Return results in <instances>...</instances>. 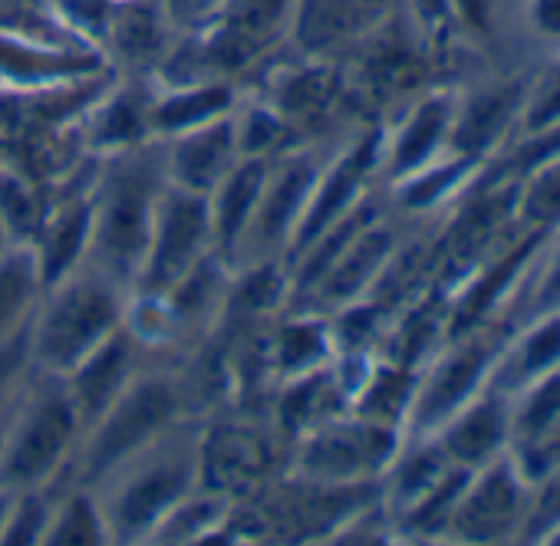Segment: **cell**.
Here are the masks:
<instances>
[{
    "label": "cell",
    "mask_w": 560,
    "mask_h": 546,
    "mask_svg": "<svg viewBox=\"0 0 560 546\" xmlns=\"http://www.w3.org/2000/svg\"><path fill=\"white\" fill-rule=\"evenodd\" d=\"M168 188L162 142H142L96 158L90 181V253L109 277L136 287L159 201Z\"/></svg>",
    "instance_id": "obj_1"
},
{
    "label": "cell",
    "mask_w": 560,
    "mask_h": 546,
    "mask_svg": "<svg viewBox=\"0 0 560 546\" xmlns=\"http://www.w3.org/2000/svg\"><path fill=\"white\" fill-rule=\"evenodd\" d=\"M132 290L109 277L96 263L83 260L54 281L27 330V353L34 372L70 376L86 356L126 327Z\"/></svg>",
    "instance_id": "obj_2"
},
{
    "label": "cell",
    "mask_w": 560,
    "mask_h": 546,
    "mask_svg": "<svg viewBox=\"0 0 560 546\" xmlns=\"http://www.w3.org/2000/svg\"><path fill=\"white\" fill-rule=\"evenodd\" d=\"M201 422L185 418L93 484L113 543H149L155 526L198 490Z\"/></svg>",
    "instance_id": "obj_3"
},
{
    "label": "cell",
    "mask_w": 560,
    "mask_h": 546,
    "mask_svg": "<svg viewBox=\"0 0 560 546\" xmlns=\"http://www.w3.org/2000/svg\"><path fill=\"white\" fill-rule=\"evenodd\" d=\"M191 395L185 369L145 366L136 382L83 431L60 487H93L116 464L191 418Z\"/></svg>",
    "instance_id": "obj_4"
},
{
    "label": "cell",
    "mask_w": 560,
    "mask_h": 546,
    "mask_svg": "<svg viewBox=\"0 0 560 546\" xmlns=\"http://www.w3.org/2000/svg\"><path fill=\"white\" fill-rule=\"evenodd\" d=\"M83 438V418L57 376L34 372L0 425V487L11 494L60 487Z\"/></svg>",
    "instance_id": "obj_5"
},
{
    "label": "cell",
    "mask_w": 560,
    "mask_h": 546,
    "mask_svg": "<svg viewBox=\"0 0 560 546\" xmlns=\"http://www.w3.org/2000/svg\"><path fill=\"white\" fill-rule=\"evenodd\" d=\"M406 444V431L347 412L317 431L298 438L288 451V467L298 477L337 487L380 484Z\"/></svg>",
    "instance_id": "obj_6"
},
{
    "label": "cell",
    "mask_w": 560,
    "mask_h": 546,
    "mask_svg": "<svg viewBox=\"0 0 560 546\" xmlns=\"http://www.w3.org/2000/svg\"><path fill=\"white\" fill-rule=\"evenodd\" d=\"M320 168H324V155L311 145H298L284 155L270 158L254 217L234 257V270L264 260H288Z\"/></svg>",
    "instance_id": "obj_7"
},
{
    "label": "cell",
    "mask_w": 560,
    "mask_h": 546,
    "mask_svg": "<svg viewBox=\"0 0 560 546\" xmlns=\"http://www.w3.org/2000/svg\"><path fill=\"white\" fill-rule=\"evenodd\" d=\"M280 431L270 418L250 415H211L201 422L198 438V487L244 500L288 464L277 451Z\"/></svg>",
    "instance_id": "obj_8"
},
{
    "label": "cell",
    "mask_w": 560,
    "mask_h": 546,
    "mask_svg": "<svg viewBox=\"0 0 560 546\" xmlns=\"http://www.w3.org/2000/svg\"><path fill=\"white\" fill-rule=\"evenodd\" d=\"M298 0H224V8L198 27L195 70L188 83L224 80L257 63L280 37L294 31Z\"/></svg>",
    "instance_id": "obj_9"
},
{
    "label": "cell",
    "mask_w": 560,
    "mask_h": 546,
    "mask_svg": "<svg viewBox=\"0 0 560 546\" xmlns=\"http://www.w3.org/2000/svg\"><path fill=\"white\" fill-rule=\"evenodd\" d=\"M211 253L214 221L208 194L168 185L155 211L149 250L142 257L132 294H168Z\"/></svg>",
    "instance_id": "obj_10"
},
{
    "label": "cell",
    "mask_w": 560,
    "mask_h": 546,
    "mask_svg": "<svg viewBox=\"0 0 560 546\" xmlns=\"http://www.w3.org/2000/svg\"><path fill=\"white\" fill-rule=\"evenodd\" d=\"M501 343L504 340L498 333L481 330L442 349L416 382L406 438H432L465 402H471L481 392V379L491 363L504 356Z\"/></svg>",
    "instance_id": "obj_11"
},
{
    "label": "cell",
    "mask_w": 560,
    "mask_h": 546,
    "mask_svg": "<svg viewBox=\"0 0 560 546\" xmlns=\"http://www.w3.org/2000/svg\"><path fill=\"white\" fill-rule=\"evenodd\" d=\"M113 73L90 47L47 44L0 31V93H37Z\"/></svg>",
    "instance_id": "obj_12"
},
{
    "label": "cell",
    "mask_w": 560,
    "mask_h": 546,
    "mask_svg": "<svg viewBox=\"0 0 560 546\" xmlns=\"http://www.w3.org/2000/svg\"><path fill=\"white\" fill-rule=\"evenodd\" d=\"M159 142L165 155L168 185L201 191V194H211L221 185V178L244 158L241 139H237V109L198 129H188Z\"/></svg>",
    "instance_id": "obj_13"
},
{
    "label": "cell",
    "mask_w": 560,
    "mask_h": 546,
    "mask_svg": "<svg viewBox=\"0 0 560 546\" xmlns=\"http://www.w3.org/2000/svg\"><path fill=\"white\" fill-rule=\"evenodd\" d=\"M152 103L155 86L149 83H113L77 122L80 145L86 155L103 158L113 152L152 142Z\"/></svg>",
    "instance_id": "obj_14"
},
{
    "label": "cell",
    "mask_w": 560,
    "mask_h": 546,
    "mask_svg": "<svg viewBox=\"0 0 560 546\" xmlns=\"http://www.w3.org/2000/svg\"><path fill=\"white\" fill-rule=\"evenodd\" d=\"M145 366H149V353L122 327L93 356H86L70 376H63V385L83 418V431L136 382V376Z\"/></svg>",
    "instance_id": "obj_15"
},
{
    "label": "cell",
    "mask_w": 560,
    "mask_h": 546,
    "mask_svg": "<svg viewBox=\"0 0 560 546\" xmlns=\"http://www.w3.org/2000/svg\"><path fill=\"white\" fill-rule=\"evenodd\" d=\"M521 510V477L511 471L508 461H488L481 474L468 477L462 487L445 530L458 533L462 539H498L508 533Z\"/></svg>",
    "instance_id": "obj_16"
},
{
    "label": "cell",
    "mask_w": 560,
    "mask_h": 546,
    "mask_svg": "<svg viewBox=\"0 0 560 546\" xmlns=\"http://www.w3.org/2000/svg\"><path fill=\"white\" fill-rule=\"evenodd\" d=\"M508 431H511V412L501 399V389H488V392H478L471 402H465L432 435V441L445 451L452 464L478 471L488 461L501 458Z\"/></svg>",
    "instance_id": "obj_17"
},
{
    "label": "cell",
    "mask_w": 560,
    "mask_h": 546,
    "mask_svg": "<svg viewBox=\"0 0 560 546\" xmlns=\"http://www.w3.org/2000/svg\"><path fill=\"white\" fill-rule=\"evenodd\" d=\"M455 109H458V103L452 93H435V96L422 99L406 116V122L396 129V135L383 139L380 171H386L399 185V181L412 178L416 171L429 168L452 135Z\"/></svg>",
    "instance_id": "obj_18"
},
{
    "label": "cell",
    "mask_w": 560,
    "mask_h": 546,
    "mask_svg": "<svg viewBox=\"0 0 560 546\" xmlns=\"http://www.w3.org/2000/svg\"><path fill=\"white\" fill-rule=\"evenodd\" d=\"M267 168H270V158H250V155H244L221 178V185L208 194L211 221H214V253L228 266H234V257H237L241 237H244V230H247V224L254 217V207H257V198H260Z\"/></svg>",
    "instance_id": "obj_19"
},
{
    "label": "cell",
    "mask_w": 560,
    "mask_h": 546,
    "mask_svg": "<svg viewBox=\"0 0 560 546\" xmlns=\"http://www.w3.org/2000/svg\"><path fill=\"white\" fill-rule=\"evenodd\" d=\"M241 106L237 90L228 80H201V83H162L155 86L152 103V135L172 139L178 132L198 129L211 119H221Z\"/></svg>",
    "instance_id": "obj_20"
},
{
    "label": "cell",
    "mask_w": 560,
    "mask_h": 546,
    "mask_svg": "<svg viewBox=\"0 0 560 546\" xmlns=\"http://www.w3.org/2000/svg\"><path fill=\"white\" fill-rule=\"evenodd\" d=\"M47 290L40 260L31 244L0 247V349L27 336Z\"/></svg>",
    "instance_id": "obj_21"
},
{
    "label": "cell",
    "mask_w": 560,
    "mask_h": 546,
    "mask_svg": "<svg viewBox=\"0 0 560 546\" xmlns=\"http://www.w3.org/2000/svg\"><path fill=\"white\" fill-rule=\"evenodd\" d=\"M234 503L224 494H214L208 487H198L188 494L149 536L152 546H185V543H211L228 533Z\"/></svg>",
    "instance_id": "obj_22"
},
{
    "label": "cell",
    "mask_w": 560,
    "mask_h": 546,
    "mask_svg": "<svg viewBox=\"0 0 560 546\" xmlns=\"http://www.w3.org/2000/svg\"><path fill=\"white\" fill-rule=\"evenodd\" d=\"M109 523L93 487H57L44 546H109Z\"/></svg>",
    "instance_id": "obj_23"
},
{
    "label": "cell",
    "mask_w": 560,
    "mask_h": 546,
    "mask_svg": "<svg viewBox=\"0 0 560 546\" xmlns=\"http://www.w3.org/2000/svg\"><path fill=\"white\" fill-rule=\"evenodd\" d=\"M517 99H521V93L514 86H501V90H491V93H481V96L468 99L465 106L455 109L448 145L462 158L475 162V155H481L504 132L511 112L517 109Z\"/></svg>",
    "instance_id": "obj_24"
},
{
    "label": "cell",
    "mask_w": 560,
    "mask_h": 546,
    "mask_svg": "<svg viewBox=\"0 0 560 546\" xmlns=\"http://www.w3.org/2000/svg\"><path fill=\"white\" fill-rule=\"evenodd\" d=\"M337 99V76L330 67H301L288 73V80L277 83L273 93V109L291 122L298 132L307 119L324 116Z\"/></svg>",
    "instance_id": "obj_25"
},
{
    "label": "cell",
    "mask_w": 560,
    "mask_h": 546,
    "mask_svg": "<svg viewBox=\"0 0 560 546\" xmlns=\"http://www.w3.org/2000/svg\"><path fill=\"white\" fill-rule=\"evenodd\" d=\"M109 37L119 57L129 63H152L162 60V14L149 11L145 4H132L113 14Z\"/></svg>",
    "instance_id": "obj_26"
},
{
    "label": "cell",
    "mask_w": 560,
    "mask_h": 546,
    "mask_svg": "<svg viewBox=\"0 0 560 546\" xmlns=\"http://www.w3.org/2000/svg\"><path fill=\"white\" fill-rule=\"evenodd\" d=\"M54 497H57V487L14 494L4 533H0V546H44L50 513H54Z\"/></svg>",
    "instance_id": "obj_27"
},
{
    "label": "cell",
    "mask_w": 560,
    "mask_h": 546,
    "mask_svg": "<svg viewBox=\"0 0 560 546\" xmlns=\"http://www.w3.org/2000/svg\"><path fill=\"white\" fill-rule=\"evenodd\" d=\"M557 366H560V317L557 320H547L521 346H514L511 369H508L511 379H501L494 389L517 385V382H537L540 376H547Z\"/></svg>",
    "instance_id": "obj_28"
},
{
    "label": "cell",
    "mask_w": 560,
    "mask_h": 546,
    "mask_svg": "<svg viewBox=\"0 0 560 546\" xmlns=\"http://www.w3.org/2000/svg\"><path fill=\"white\" fill-rule=\"evenodd\" d=\"M31 376H34V366L27 353V336L0 349V425H4V418L24 395Z\"/></svg>",
    "instance_id": "obj_29"
},
{
    "label": "cell",
    "mask_w": 560,
    "mask_h": 546,
    "mask_svg": "<svg viewBox=\"0 0 560 546\" xmlns=\"http://www.w3.org/2000/svg\"><path fill=\"white\" fill-rule=\"evenodd\" d=\"M540 175L534 178L530 191H527V201H524V214L530 221H560V155L557 158H547L540 162Z\"/></svg>",
    "instance_id": "obj_30"
},
{
    "label": "cell",
    "mask_w": 560,
    "mask_h": 546,
    "mask_svg": "<svg viewBox=\"0 0 560 546\" xmlns=\"http://www.w3.org/2000/svg\"><path fill=\"white\" fill-rule=\"evenodd\" d=\"M224 8V0H162V17L175 27L198 31L208 24L218 11Z\"/></svg>",
    "instance_id": "obj_31"
},
{
    "label": "cell",
    "mask_w": 560,
    "mask_h": 546,
    "mask_svg": "<svg viewBox=\"0 0 560 546\" xmlns=\"http://www.w3.org/2000/svg\"><path fill=\"white\" fill-rule=\"evenodd\" d=\"M527 21L540 37L560 40V0H527Z\"/></svg>",
    "instance_id": "obj_32"
},
{
    "label": "cell",
    "mask_w": 560,
    "mask_h": 546,
    "mask_svg": "<svg viewBox=\"0 0 560 546\" xmlns=\"http://www.w3.org/2000/svg\"><path fill=\"white\" fill-rule=\"evenodd\" d=\"M347 4L353 8V11H360L366 21H373V24H380L386 14H393L402 0H347Z\"/></svg>",
    "instance_id": "obj_33"
},
{
    "label": "cell",
    "mask_w": 560,
    "mask_h": 546,
    "mask_svg": "<svg viewBox=\"0 0 560 546\" xmlns=\"http://www.w3.org/2000/svg\"><path fill=\"white\" fill-rule=\"evenodd\" d=\"M11 503H14V494L0 487V533H4V523H8V513H11Z\"/></svg>",
    "instance_id": "obj_34"
}]
</instances>
